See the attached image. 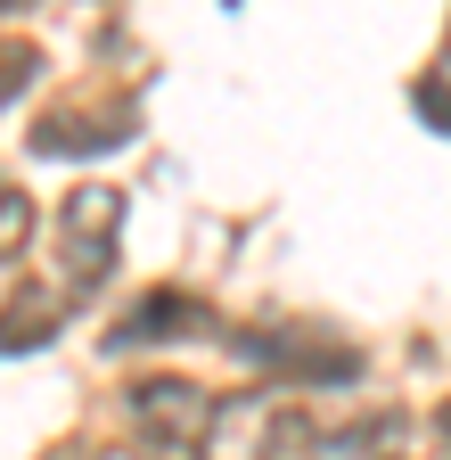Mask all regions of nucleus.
Segmentation results:
<instances>
[{"instance_id": "3", "label": "nucleus", "mask_w": 451, "mask_h": 460, "mask_svg": "<svg viewBox=\"0 0 451 460\" xmlns=\"http://www.w3.org/2000/svg\"><path fill=\"white\" fill-rule=\"evenodd\" d=\"M189 321H205V313H197L189 296H148V305H140V313L124 321V337H197Z\"/></svg>"}, {"instance_id": "4", "label": "nucleus", "mask_w": 451, "mask_h": 460, "mask_svg": "<svg viewBox=\"0 0 451 460\" xmlns=\"http://www.w3.org/2000/svg\"><path fill=\"white\" fill-rule=\"evenodd\" d=\"M443 436H451V402H443Z\"/></svg>"}, {"instance_id": "2", "label": "nucleus", "mask_w": 451, "mask_h": 460, "mask_svg": "<svg viewBox=\"0 0 451 460\" xmlns=\"http://www.w3.org/2000/svg\"><path fill=\"white\" fill-rule=\"evenodd\" d=\"M116 222H124V198L116 190H82L66 206V255H74V279H99L107 255H116Z\"/></svg>"}, {"instance_id": "1", "label": "nucleus", "mask_w": 451, "mask_h": 460, "mask_svg": "<svg viewBox=\"0 0 451 460\" xmlns=\"http://www.w3.org/2000/svg\"><path fill=\"white\" fill-rule=\"evenodd\" d=\"M132 420H140V436L148 444H164L173 460H189L205 436H213V394L205 386H189V378H148V386H132Z\"/></svg>"}, {"instance_id": "5", "label": "nucleus", "mask_w": 451, "mask_h": 460, "mask_svg": "<svg viewBox=\"0 0 451 460\" xmlns=\"http://www.w3.org/2000/svg\"><path fill=\"white\" fill-rule=\"evenodd\" d=\"M9 9H25V0H9Z\"/></svg>"}]
</instances>
